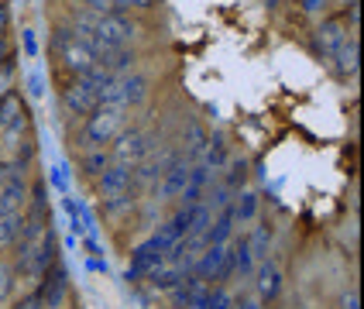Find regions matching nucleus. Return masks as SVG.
Wrapping results in <instances>:
<instances>
[{
  "instance_id": "f257e3e1",
  "label": "nucleus",
  "mask_w": 364,
  "mask_h": 309,
  "mask_svg": "<svg viewBox=\"0 0 364 309\" xmlns=\"http://www.w3.org/2000/svg\"><path fill=\"white\" fill-rule=\"evenodd\" d=\"M114 80L110 72L103 69H93L86 76H69L65 86H62V110L69 117H90L97 107H100V90Z\"/></svg>"
},
{
  "instance_id": "f03ea898",
  "label": "nucleus",
  "mask_w": 364,
  "mask_h": 309,
  "mask_svg": "<svg viewBox=\"0 0 364 309\" xmlns=\"http://www.w3.org/2000/svg\"><path fill=\"white\" fill-rule=\"evenodd\" d=\"M127 124H131V110H124V107H97L90 117H82V131H80L82 151L110 144Z\"/></svg>"
},
{
  "instance_id": "7ed1b4c3",
  "label": "nucleus",
  "mask_w": 364,
  "mask_h": 309,
  "mask_svg": "<svg viewBox=\"0 0 364 309\" xmlns=\"http://www.w3.org/2000/svg\"><path fill=\"white\" fill-rule=\"evenodd\" d=\"M52 52L59 55L62 69H65L69 76H86V72L100 69V65H97V52H93L69 24H59V28H55V35H52Z\"/></svg>"
},
{
  "instance_id": "20e7f679",
  "label": "nucleus",
  "mask_w": 364,
  "mask_h": 309,
  "mask_svg": "<svg viewBox=\"0 0 364 309\" xmlns=\"http://www.w3.org/2000/svg\"><path fill=\"white\" fill-rule=\"evenodd\" d=\"M55 261H59V237H55V230L48 227L38 241H31L28 247H21L18 261H14L11 268H14V275H18V278L38 282L41 275L55 265Z\"/></svg>"
},
{
  "instance_id": "39448f33",
  "label": "nucleus",
  "mask_w": 364,
  "mask_h": 309,
  "mask_svg": "<svg viewBox=\"0 0 364 309\" xmlns=\"http://www.w3.org/2000/svg\"><path fill=\"white\" fill-rule=\"evenodd\" d=\"M151 93V82L144 72H124L114 76L100 90V107H124V110H138Z\"/></svg>"
},
{
  "instance_id": "423d86ee",
  "label": "nucleus",
  "mask_w": 364,
  "mask_h": 309,
  "mask_svg": "<svg viewBox=\"0 0 364 309\" xmlns=\"http://www.w3.org/2000/svg\"><path fill=\"white\" fill-rule=\"evenodd\" d=\"M110 144H114V148L107 151V155H110V165H127V168H134V165L144 162V158L155 151V134L144 131V127H124Z\"/></svg>"
},
{
  "instance_id": "0eeeda50",
  "label": "nucleus",
  "mask_w": 364,
  "mask_h": 309,
  "mask_svg": "<svg viewBox=\"0 0 364 309\" xmlns=\"http://www.w3.org/2000/svg\"><path fill=\"white\" fill-rule=\"evenodd\" d=\"M179 162H186L182 151H179V144H159V151H151L144 162L134 165V185H138V189L159 185V179H162L172 165H179Z\"/></svg>"
},
{
  "instance_id": "6e6552de",
  "label": "nucleus",
  "mask_w": 364,
  "mask_h": 309,
  "mask_svg": "<svg viewBox=\"0 0 364 309\" xmlns=\"http://www.w3.org/2000/svg\"><path fill=\"white\" fill-rule=\"evenodd\" d=\"M193 275H196V278H203L206 286H210V282H227V278L234 275V258H230V247H227V244L203 247V254L196 258V265H193Z\"/></svg>"
},
{
  "instance_id": "1a4fd4ad",
  "label": "nucleus",
  "mask_w": 364,
  "mask_h": 309,
  "mask_svg": "<svg viewBox=\"0 0 364 309\" xmlns=\"http://www.w3.org/2000/svg\"><path fill=\"white\" fill-rule=\"evenodd\" d=\"M350 35H354V31L347 28L344 14H337V18H323L320 24H316V31H313V48H316V55H320V59L330 62L333 55H337V48H341Z\"/></svg>"
},
{
  "instance_id": "9d476101",
  "label": "nucleus",
  "mask_w": 364,
  "mask_h": 309,
  "mask_svg": "<svg viewBox=\"0 0 364 309\" xmlns=\"http://www.w3.org/2000/svg\"><path fill=\"white\" fill-rule=\"evenodd\" d=\"M35 292L41 296L45 309H62L65 306V296H69V271H65V265L55 261V265L48 268L38 282H35Z\"/></svg>"
},
{
  "instance_id": "9b49d317",
  "label": "nucleus",
  "mask_w": 364,
  "mask_h": 309,
  "mask_svg": "<svg viewBox=\"0 0 364 309\" xmlns=\"http://www.w3.org/2000/svg\"><path fill=\"white\" fill-rule=\"evenodd\" d=\"M97 185H100V196L110 203V200H127L131 189H134V168L127 165H107L100 175H97Z\"/></svg>"
},
{
  "instance_id": "f8f14e48",
  "label": "nucleus",
  "mask_w": 364,
  "mask_h": 309,
  "mask_svg": "<svg viewBox=\"0 0 364 309\" xmlns=\"http://www.w3.org/2000/svg\"><path fill=\"white\" fill-rule=\"evenodd\" d=\"M165 265V251L159 247V241L155 237H148V241H141V244L131 251V265H127V278H148L151 271H159V268Z\"/></svg>"
},
{
  "instance_id": "ddd939ff",
  "label": "nucleus",
  "mask_w": 364,
  "mask_h": 309,
  "mask_svg": "<svg viewBox=\"0 0 364 309\" xmlns=\"http://www.w3.org/2000/svg\"><path fill=\"white\" fill-rule=\"evenodd\" d=\"M31 185H28V172H11V179L0 185V217H18L28 206Z\"/></svg>"
},
{
  "instance_id": "4468645a",
  "label": "nucleus",
  "mask_w": 364,
  "mask_h": 309,
  "mask_svg": "<svg viewBox=\"0 0 364 309\" xmlns=\"http://www.w3.org/2000/svg\"><path fill=\"white\" fill-rule=\"evenodd\" d=\"M255 296H258V303H272V299H279L282 296V268L275 258H264L255 265Z\"/></svg>"
},
{
  "instance_id": "2eb2a0df",
  "label": "nucleus",
  "mask_w": 364,
  "mask_h": 309,
  "mask_svg": "<svg viewBox=\"0 0 364 309\" xmlns=\"http://www.w3.org/2000/svg\"><path fill=\"white\" fill-rule=\"evenodd\" d=\"M151 237L159 241V247H162L165 254L179 244V241H186V237H189V206H179L165 224H159V230H155Z\"/></svg>"
},
{
  "instance_id": "dca6fc26",
  "label": "nucleus",
  "mask_w": 364,
  "mask_h": 309,
  "mask_svg": "<svg viewBox=\"0 0 364 309\" xmlns=\"http://www.w3.org/2000/svg\"><path fill=\"white\" fill-rule=\"evenodd\" d=\"M213 185V172L206 168L203 162H193L189 165V183H186V193H182V206H196L203 203V196H206V189Z\"/></svg>"
},
{
  "instance_id": "f3484780",
  "label": "nucleus",
  "mask_w": 364,
  "mask_h": 309,
  "mask_svg": "<svg viewBox=\"0 0 364 309\" xmlns=\"http://www.w3.org/2000/svg\"><path fill=\"white\" fill-rule=\"evenodd\" d=\"M186 183H189V162L172 165L159 179V203H172V200H182L186 193Z\"/></svg>"
},
{
  "instance_id": "a211bd4d",
  "label": "nucleus",
  "mask_w": 364,
  "mask_h": 309,
  "mask_svg": "<svg viewBox=\"0 0 364 309\" xmlns=\"http://www.w3.org/2000/svg\"><path fill=\"white\" fill-rule=\"evenodd\" d=\"M206 141H210V131H206L200 121H189L186 124V131H182V144H179L182 158H186L189 165L200 162L203 151H206Z\"/></svg>"
},
{
  "instance_id": "6ab92c4d",
  "label": "nucleus",
  "mask_w": 364,
  "mask_h": 309,
  "mask_svg": "<svg viewBox=\"0 0 364 309\" xmlns=\"http://www.w3.org/2000/svg\"><path fill=\"white\" fill-rule=\"evenodd\" d=\"M203 288H206V282H203V278H196V275L189 271V275H182L179 282L168 288V303H172L176 309H186L193 299H196V296H200Z\"/></svg>"
},
{
  "instance_id": "aec40b11",
  "label": "nucleus",
  "mask_w": 364,
  "mask_h": 309,
  "mask_svg": "<svg viewBox=\"0 0 364 309\" xmlns=\"http://www.w3.org/2000/svg\"><path fill=\"white\" fill-rule=\"evenodd\" d=\"M213 175H220L223 168H227V162H230V148H227V138L223 134H210V141H206V151H203L200 158Z\"/></svg>"
},
{
  "instance_id": "412c9836",
  "label": "nucleus",
  "mask_w": 364,
  "mask_h": 309,
  "mask_svg": "<svg viewBox=\"0 0 364 309\" xmlns=\"http://www.w3.org/2000/svg\"><path fill=\"white\" fill-rule=\"evenodd\" d=\"M258 193L255 189H241L237 196H234V203H230V213H234V224L244 227V224H255L258 220Z\"/></svg>"
},
{
  "instance_id": "4be33fe9",
  "label": "nucleus",
  "mask_w": 364,
  "mask_h": 309,
  "mask_svg": "<svg viewBox=\"0 0 364 309\" xmlns=\"http://www.w3.org/2000/svg\"><path fill=\"white\" fill-rule=\"evenodd\" d=\"M358 55H361V52H358V35H350V38L337 48V55L330 59L337 65V76H341V80H354V76H358Z\"/></svg>"
},
{
  "instance_id": "5701e85b",
  "label": "nucleus",
  "mask_w": 364,
  "mask_h": 309,
  "mask_svg": "<svg viewBox=\"0 0 364 309\" xmlns=\"http://www.w3.org/2000/svg\"><path fill=\"white\" fill-rule=\"evenodd\" d=\"M244 241H247V254H251V261L258 265V261L268 258V251H272V227L268 224L251 227V230L244 234Z\"/></svg>"
},
{
  "instance_id": "b1692460",
  "label": "nucleus",
  "mask_w": 364,
  "mask_h": 309,
  "mask_svg": "<svg viewBox=\"0 0 364 309\" xmlns=\"http://www.w3.org/2000/svg\"><path fill=\"white\" fill-rule=\"evenodd\" d=\"M234 234H237V224H234L230 206L220 210V213H213V224H210V230H206V241H210V244H227Z\"/></svg>"
},
{
  "instance_id": "393cba45",
  "label": "nucleus",
  "mask_w": 364,
  "mask_h": 309,
  "mask_svg": "<svg viewBox=\"0 0 364 309\" xmlns=\"http://www.w3.org/2000/svg\"><path fill=\"white\" fill-rule=\"evenodd\" d=\"M247 175H251V165H247V158H230L227 162V168H223V179L220 183L237 196L241 189H247Z\"/></svg>"
},
{
  "instance_id": "a878e982",
  "label": "nucleus",
  "mask_w": 364,
  "mask_h": 309,
  "mask_svg": "<svg viewBox=\"0 0 364 309\" xmlns=\"http://www.w3.org/2000/svg\"><path fill=\"white\" fill-rule=\"evenodd\" d=\"M21 227H24V213H18V217H0V251L18 247Z\"/></svg>"
},
{
  "instance_id": "bb28decb",
  "label": "nucleus",
  "mask_w": 364,
  "mask_h": 309,
  "mask_svg": "<svg viewBox=\"0 0 364 309\" xmlns=\"http://www.w3.org/2000/svg\"><path fill=\"white\" fill-rule=\"evenodd\" d=\"M107 165H110V155H107L103 148H93V151H86V155H82V168H86V175H93V179L100 175Z\"/></svg>"
},
{
  "instance_id": "cd10ccee",
  "label": "nucleus",
  "mask_w": 364,
  "mask_h": 309,
  "mask_svg": "<svg viewBox=\"0 0 364 309\" xmlns=\"http://www.w3.org/2000/svg\"><path fill=\"white\" fill-rule=\"evenodd\" d=\"M21 110H24V100H21L18 93L4 97V100H0V131H4V127H7V121H11L14 114H21Z\"/></svg>"
},
{
  "instance_id": "c85d7f7f",
  "label": "nucleus",
  "mask_w": 364,
  "mask_h": 309,
  "mask_svg": "<svg viewBox=\"0 0 364 309\" xmlns=\"http://www.w3.org/2000/svg\"><path fill=\"white\" fill-rule=\"evenodd\" d=\"M73 7L93 11V14H110V11H117V4H114V0H73Z\"/></svg>"
},
{
  "instance_id": "c756f323",
  "label": "nucleus",
  "mask_w": 364,
  "mask_h": 309,
  "mask_svg": "<svg viewBox=\"0 0 364 309\" xmlns=\"http://www.w3.org/2000/svg\"><path fill=\"white\" fill-rule=\"evenodd\" d=\"M24 82H28V93H31L35 100H38L41 93H45V80H41V69H38V65H31V69L24 72Z\"/></svg>"
},
{
  "instance_id": "7c9ffc66",
  "label": "nucleus",
  "mask_w": 364,
  "mask_h": 309,
  "mask_svg": "<svg viewBox=\"0 0 364 309\" xmlns=\"http://www.w3.org/2000/svg\"><path fill=\"white\" fill-rule=\"evenodd\" d=\"M18 286V275H14V268L11 265H0V299H7L11 292Z\"/></svg>"
},
{
  "instance_id": "2f4dec72",
  "label": "nucleus",
  "mask_w": 364,
  "mask_h": 309,
  "mask_svg": "<svg viewBox=\"0 0 364 309\" xmlns=\"http://www.w3.org/2000/svg\"><path fill=\"white\" fill-rule=\"evenodd\" d=\"M11 93H14V62L0 69V100L11 97Z\"/></svg>"
},
{
  "instance_id": "473e14b6",
  "label": "nucleus",
  "mask_w": 364,
  "mask_h": 309,
  "mask_svg": "<svg viewBox=\"0 0 364 309\" xmlns=\"http://www.w3.org/2000/svg\"><path fill=\"white\" fill-rule=\"evenodd\" d=\"M11 309H45V303H41V296L31 288V292H24L21 299H14V306Z\"/></svg>"
},
{
  "instance_id": "72a5a7b5",
  "label": "nucleus",
  "mask_w": 364,
  "mask_h": 309,
  "mask_svg": "<svg viewBox=\"0 0 364 309\" xmlns=\"http://www.w3.org/2000/svg\"><path fill=\"white\" fill-rule=\"evenodd\" d=\"M299 4V11L309 14V18H316V14H323L326 11V0H296Z\"/></svg>"
},
{
  "instance_id": "f704fd0d",
  "label": "nucleus",
  "mask_w": 364,
  "mask_h": 309,
  "mask_svg": "<svg viewBox=\"0 0 364 309\" xmlns=\"http://www.w3.org/2000/svg\"><path fill=\"white\" fill-rule=\"evenodd\" d=\"M341 309H361V296H358V288L354 286L344 288V296H341Z\"/></svg>"
},
{
  "instance_id": "c9c22d12",
  "label": "nucleus",
  "mask_w": 364,
  "mask_h": 309,
  "mask_svg": "<svg viewBox=\"0 0 364 309\" xmlns=\"http://www.w3.org/2000/svg\"><path fill=\"white\" fill-rule=\"evenodd\" d=\"M21 35H24V55H28V59H35V55H38V38H35V31H31V28H24Z\"/></svg>"
},
{
  "instance_id": "e433bc0d",
  "label": "nucleus",
  "mask_w": 364,
  "mask_h": 309,
  "mask_svg": "<svg viewBox=\"0 0 364 309\" xmlns=\"http://www.w3.org/2000/svg\"><path fill=\"white\" fill-rule=\"evenodd\" d=\"M114 4H117V11L121 7H127V11H148L151 7V0H114Z\"/></svg>"
},
{
  "instance_id": "4c0bfd02",
  "label": "nucleus",
  "mask_w": 364,
  "mask_h": 309,
  "mask_svg": "<svg viewBox=\"0 0 364 309\" xmlns=\"http://www.w3.org/2000/svg\"><path fill=\"white\" fill-rule=\"evenodd\" d=\"M7 28H11V11L7 4H0V41H7Z\"/></svg>"
},
{
  "instance_id": "58836bf2",
  "label": "nucleus",
  "mask_w": 364,
  "mask_h": 309,
  "mask_svg": "<svg viewBox=\"0 0 364 309\" xmlns=\"http://www.w3.org/2000/svg\"><path fill=\"white\" fill-rule=\"evenodd\" d=\"M11 62H14V48H11L7 41H0V69H4V65H11Z\"/></svg>"
},
{
  "instance_id": "ea45409f",
  "label": "nucleus",
  "mask_w": 364,
  "mask_h": 309,
  "mask_svg": "<svg viewBox=\"0 0 364 309\" xmlns=\"http://www.w3.org/2000/svg\"><path fill=\"white\" fill-rule=\"evenodd\" d=\"M230 309H262V303H258V299H234Z\"/></svg>"
},
{
  "instance_id": "a19ab883",
  "label": "nucleus",
  "mask_w": 364,
  "mask_h": 309,
  "mask_svg": "<svg viewBox=\"0 0 364 309\" xmlns=\"http://www.w3.org/2000/svg\"><path fill=\"white\" fill-rule=\"evenodd\" d=\"M11 172H14V168H11V162H7V158L0 155V185L7 183V179H11Z\"/></svg>"
},
{
  "instance_id": "79ce46f5",
  "label": "nucleus",
  "mask_w": 364,
  "mask_h": 309,
  "mask_svg": "<svg viewBox=\"0 0 364 309\" xmlns=\"http://www.w3.org/2000/svg\"><path fill=\"white\" fill-rule=\"evenodd\" d=\"M0 4H7V0H0Z\"/></svg>"
},
{
  "instance_id": "37998d69",
  "label": "nucleus",
  "mask_w": 364,
  "mask_h": 309,
  "mask_svg": "<svg viewBox=\"0 0 364 309\" xmlns=\"http://www.w3.org/2000/svg\"><path fill=\"white\" fill-rule=\"evenodd\" d=\"M299 309H306V306H299Z\"/></svg>"
}]
</instances>
